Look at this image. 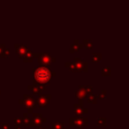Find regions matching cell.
<instances>
[{"label": "cell", "instance_id": "1", "mask_svg": "<svg viewBox=\"0 0 129 129\" xmlns=\"http://www.w3.org/2000/svg\"><path fill=\"white\" fill-rule=\"evenodd\" d=\"M36 79L38 81L44 82L47 79H49V71L45 68H40L36 71Z\"/></svg>", "mask_w": 129, "mask_h": 129}]
</instances>
